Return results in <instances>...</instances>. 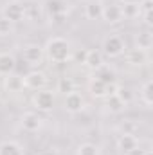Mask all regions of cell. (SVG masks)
<instances>
[{
  "instance_id": "1",
  "label": "cell",
  "mask_w": 153,
  "mask_h": 155,
  "mask_svg": "<svg viewBox=\"0 0 153 155\" xmlns=\"http://www.w3.org/2000/svg\"><path fill=\"white\" fill-rule=\"evenodd\" d=\"M43 52L52 63H65L72 58V49H70L69 40L61 36H54L49 40L43 47Z\"/></svg>"
},
{
  "instance_id": "2",
  "label": "cell",
  "mask_w": 153,
  "mask_h": 155,
  "mask_svg": "<svg viewBox=\"0 0 153 155\" xmlns=\"http://www.w3.org/2000/svg\"><path fill=\"white\" fill-rule=\"evenodd\" d=\"M43 9L45 13L50 16V20H54L56 24H61L67 16V11H69V4L65 0H45L43 4Z\"/></svg>"
},
{
  "instance_id": "3",
  "label": "cell",
  "mask_w": 153,
  "mask_h": 155,
  "mask_svg": "<svg viewBox=\"0 0 153 155\" xmlns=\"http://www.w3.org/2000/svg\"><path fill=\"white\" fill-rule=\"evenodd\" d=\"M126 43L124 40L121 38L119 35H108L106 38L103 40V54L108 58H117L124 52Z\"/></svg>"
},
{
  "instance_id": "4",
  "label": "cell",
  "mask_w": 153,
  "mask_h": 155,
  "mask_svg": "<svg viewBox=\"0 0 153 155\" xmlns=\"http://www.w3.org/2000/svg\"><path fill=\"white\" fill-rule=\"evenodd\" d=\"M2 15L5 20H9L11 24H16V22H22L25 18V11H24V4L18 2V0H11L5 4V7L2 9Z\"/></svg>"
},
{
  "instance_id": "5",
  "label": "cell",
  "mask_w": 153,
  "mask_h": 155,
  "mask_svg": "<svg viewBox=\"0 0 153 155\" xmlns=\"http://www.w3.org/2000/svg\"><path fill=\"white\" fill-rule=\"evenodd\" d=\"M54 92L52 90H47V88H41V90H36L34 97H33V105L41 110V112H49L52 107H54Z\"/></svg>"
},
{
  "instance_id": "6",
  "label": "cell",
  "mask_w": 153,
  "mask_h": 155,
  "mask_svg": "<svg viewBox=\"0 0 153 155\" xmlns=\"http://www.w3.org/2000/svg\"><path fill=\"white\" fill-rule=\"evenodd\" d=\"M22 56L24 60L29 63V65H40L45 58V52H43V47L38 43H29L22 49Z\"/></svg>"
},
{
  "instance_id": "7",
  "label": "cell",
  "mask_w": 153,
  "mask_h": 155,
  "mask_svg": "<svg viewBox=\"0 0 153 155\" xmlns=\"http://www.w3.org/2000/svg\"><path fill=\"white\" fill-rule=\"evenodd\" d=\"M47 85V74L41 71H31L24 76V87L31 90H41Z\"/></svg>"
},
{
  "instance_id": "8",
  "label": "cell",
  "mask_w": 153,
  "mask_h": 155,
  "mask_svg": "<svg viewBox=\"0 0 153 155\" xmlns=\"http://www.w3.org/2000/svg\"><path fill=\"white\" fill-rule=\"evenodd\" d=\"M20 124L25 132H38L43 124V119L36 114V112H25L20 117Z\"/></svg>"
},
{
  "instance_id": "9",
  "label": "cell",
  "mask_w": 153,
  "mask_h": 155,
  "mask_svg": "<svg viewBox=\"0 0 153 155\" xmlns=\"http://www.w3.org/2000/svg\"><path fill=\"white\" fill-rule=\"evenodd\" d=\"M65 110L67 112H70V114H77V112H81L83 110V107H85V99H83V96L79 94V92H69V94H65Z\"/></svg>"
},
{
  "instance_id": "10",
  "label": "cell",
  "mask_w": 153,
  "mask_h": 155,
  "mask_svg": "<svg viewBox=\"0 0 153 155\" xmlns=\"http://www.w3.org/2000/svg\"><path fill=\"white\" fill-rule=\"evenodd\" d=\"M101 20H105L106 24H119L122 20V13L119 4H110V5H103V16Z\"/></svg>"
},
{
  "instance_id": "11",
  "label": "cell",
  "mask_w": 153,
  "mask_h": 155,
  "mask_svg": "<svg viewBox=\"0 0 153 155\" xmlns=\"http://www.w3.org/2000/svg\"><path fill=\"white\" fill-rule=\"evenodd\" d=\"M16 69V60L11 52H0V76H9Z\"/></svg>"
},
{
  "instance_id": "12",
  "label": "cell",
  "mask_w": 153,
  "mask_h": 155,
  "mask_svg": "<svg viewBox=\"0 0 153 155\" xmlns=\"http://www.w3.org/2000/svg\"><path fill=\"white\" fill-rule=\"evenodd\" d=\"M139 146V141L133 134H122L119 139H117V148L122 152V153H130L133 148Z\"/></svg>"
},
{
  "instance_id": "13",
  "label": "cell",
  "mask_w": 153,
  "mask_h": 155,
  "mask_svg": "<svg viewBox=\"0 0 153 155\" xmlns=\"http://www.w3.org/2000/svg\"><path fill=\"white\" fill-rule=\"evenodd\" d=\"M85 16L88 20H101V16H103V2L101 0H90L85 5Z\"/></svg>"
},
{
  "instance_id": "14",
  "label": "cell",
  "mask_w": 153,
  "mask_h": 155,
  "mask_svg": "<svg viewBox=\"0 0 153 155\" xmlns=\"http://www.w3.org/2000/svg\"><path fill=\"white\" fill-rule=\"evenodd\" d=\"M126 61L133 67H141L148 61V52L142 49H132L126 52Z\"/></svg>"
},
{
  "instance_id": "15",
  "label": "cell",
  "mask_w": 153,
  "mask_h": 155,
  "mask_svg": "<svg viewBox=\"0 0 153 155\" xmlns=\"http://www.w3.org/2000/svg\"><path fill=\"white\" fill-rule=\"evenodd\" d=\"M85 65L90 67L92 71H97L105 65V58H103V52L101 51H86V60H85Z\"/></svg>"
},
{
  "instance_id": "16",
  "label": "cell",
  "mask_w": 153,
  "mask_h": 155,
  "mask_svg": "<svg viewBox=\"0 0 153 155\" xmlns=\"http://www.w3.org/2000/svg\"><path fill=\"white\" fill-rule=\"evenodd\" d=\"M88 90L94 97H106L108 96V85L103 83L99 78H92L88 83Z\"/></svg>"
},
{
  "instance_id": "17",
  "label": "cell",
  "mask_w": 153,
  "mask_h": 155,
  "mask_svg": "<svg viewBox=\"0 0 153 155\" xmlns=\"http://www.w3.org/2000/svg\"><path fill=\"white\" fill-rule=\"evenodd\" d=\"M119 7H121L122 18H137V16L141 15L139 2H133V0H122V4H121Z\"/></svg>"
},
{
  "instance_id": "18",
  "label": "cell",
  "mask_w": 153,
  "mask_h": 155,
  "mask_svg": "<svg viewBox=\"0 0 153 155\" xmlns=\"http://www.w3.org/2000/svg\"><path fill=\"white\" fill-rule=\"evenodd\" d=\"M139 97H141V101H142L146 107H151L153 105V81L151 79H146V81L141 85Z\"/></svg>"
},
{
  "instance_id": "19",
  "label": "cell",
  "mask_w": 153,
  "mask_h": 155,
  "mask_svg": "<svg viewBox=\"0 0 153 155\" xmlns=\"http://www.w3.org/2000/svg\"><path fill=\"white\" fill-rule=\"evenodd\" d=\"M41 9H43V5L38 4V2H27V4H24L25 18L27 20H33V22H36V20L41 18Z\"/></svg>"
},
{
  "instance_id": "20",
  "label": "cell",
  "mask_w": 153,
  "mask_h": 155,
  "mask_svg": "<svg viewBox=\"0 0 153 155\" xmlns=\"http://www.w3.org/2000/svg\"><path fill=\"white\" fill-rule=\"evenodd\" d=\"M4 85H5L7 92H20V90L24 88V78L16 76V74L13 72V74L5 76V81H4Z\"/></svg>"
},
{
  "instance_id": "21",
  "label": "cell",
  "mask_w": 153,
  "mask_h": 155,
  "mask_svg": "<svg viewBox=\"0 0 153 155\" xmlns=\"http://www.w3.org/2000/svg\"><path fill=\"white\" fill-rule=\"evenodd\" d=\"M0 155H24V152L18 143L4 141V143H0Z\"/></svg>"
},
{
  "instance_id": "22",
  "label": "cell",
  "mask_w": 153,
  "mask_h": 155,
  "mask_svg": "<svg viewBox=\"0 0 153 155\" xmlns=\"http://www.w3.org/2000/svg\"><path fill=\"white\" fill-rule=\"evenodd\" d=\"M103 83H106V85H114L115 83V72L112 71V69H108V67H101V69H97V76Z\"/></svg>"
},
{
  "instance_id": "23",
  "label": "cell",
  "mask_w": 153,
  "mask_h": 155,
  "mask_svg": "<svg viewBox=\"0 0 153 155\" xmlns=\"http://www.w3.org/2000/svg\"><path fill=\"white\" fill-rule=\"evenodd\" d=\"M106 107H108L110 112H121V110H124L126 105H124L115 94H108V96H106Z\"/></svg>"
},
{
  "instance_id": "24",
  "label": "cell",
  "mask_w": 153,
  "mask_h": 155,
  "mask_svg": "<svg viewBox=\"0 0 153 155\" xmlns=\"http://www.w3.org/2000/svg\"><path fill=\"white\" fill-rule=\"evenodd\" d=\"M153 40H151V33L150 31H144V33H139L137 36V49H142L148 52V49L151 47Z\"/></svg>"
},
{
  "instance_id": "25",
  "label": "cell",
  "mask_w": 153,
  "mask_h": 155,
  "mask_svg": "<svg viewBox=\"0 0 153 155\" xmlns=\"http://www.w3.org/2000/svg\"><path fill=\"white\" fill-rule=\"evenodd\" d=\"M115 96L128 107L130 103H132V99H133V92L130 90V88H126V87H117V90H115Z\"/></svg>"
},
{
  "instance_id": "26",
  "label": "cell",
  "mask_w": 153,
  "mask_h": 155,
  "mask_svg": "<svg viewBox=\"0 0 153 155\" xmlns=\"http://www.w3.org/2000/svg\"><path fill=\"white\" fill-rule=\"evenodd\" d=\"M77 155H99V148L94 143H83L77 146Z\"/></svg>"
},
{
  "instance_id": "27",
  "label": "cell",
  "mask_w": 153,
  "mask_h": 155,
  "mask_svg": "<svg viewBox=\"0 0 153 155\" xmlns=\"http://www.w3.org/2000/svg\"><path fill=\"white\" fill-rule=\"evenodd\" d=\"M58 90L63 92V94L72 92V90H74V81H72L70 78H60V81H58Z\"/></svg>"
},
{
  "instance_id": "28",
  "label": "cell",
  "mask_w": 153,
  "mask_h": 155,
  "mask_svg": "<svg viewBox=\"0 0 153 155\" xmlns=\"http://www.w3.org/2000/svg\"><path fill=\"white\" fill-rule=\"evenodd\" d=\"M11 31H13V24L2 16V18H0V36H5V35H9Z\"/></svg>"
},
{
  "instance_id": "29",
  "label": "cell",
  "mask_w": 153,
  "mask_h": 155,
  "mask_svg": "<svg viewBox=\"0 0 153 155\" xmlns=\"http://www.w3.org/2000/svg\"><path fill=\"white\" fill-rule=\"evenodd\" d=\"M139 9H141V15L151 13L153 11V0H141L139 2Z\"/></svg>"
},
{
  "instance_id": "30",
  "label": "cell",
  "mask_w": 153,
  "mask_h": 155,
  "mask_svg": "<svg viewBox=\"0 0 153 155\" xmlns=\"http://www.w3.org/2000/svg\"><path fill=\"white\" fill-rule=\"evenodd\" d=\"M74 60H76V61H79V63H85V60H86V51H85V49L77 51L76 54H74Z\"/></svg>"
},
{
  "instance_id": "31",
  "label": "cell",
  "mask_w": 153,
  "mask_h": 155,
  "mask_svg": "<svg viewBox=\"0 0 153 155\" xmlns=\"http://www.w3.org/2000/svg\"><path fill=\"white\" fill-rule=\"evenodd\" d=\"M144 16V22L148 24V25H151L153 24V20H151V13H146V15H142Z\"/></svg>"
},
{
  "instance_id": "32",
  "label": "cell",
  "mask_w": 153,
  "mask_h": 155,
  "mask_svg": "<svg viewBox=\"0 0 153 155\" xmlns=\"http://www.w3.org/2000/svg\"><path fill=\"white\" fill-rule=\"evenodd\" d=\"M122 155H126V153H122Z\"/></svg>"
}]
</instances>
